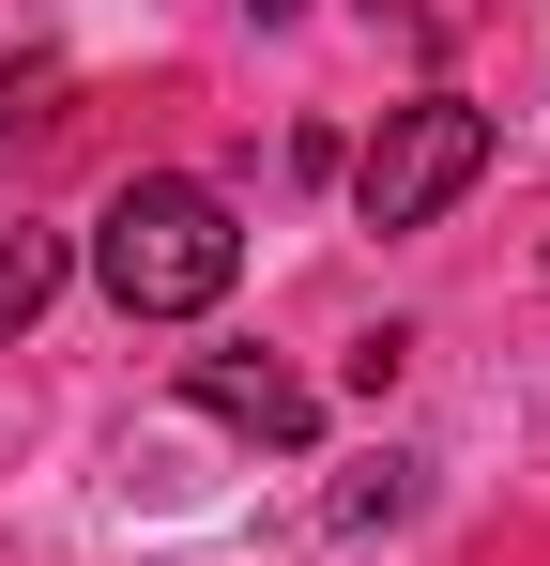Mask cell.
<instances>
[{
    "instance_id": "cell-2",
    "label": "cell",
    "mask_w": 550,
    "mask_h": 566,
    "mask_svg": "<svg viewBox=\"0 0 550 566\" xmlns=\"http://www.w3.org/2000/svg\"><path fill=\"white\" fill-rule=\"evenodd\" d=\"M474 169H489V107L413 93V107H382V138L352 154V214L367 230H429L444 199H474Z\"/></svg>"
},
{
    "instance_id": "cell-3",
    "label": "cell",
    "mask_w": 550,
    "mask_h": 566,
    "mask_svg": "<svg viewBox=\"0 0 550 566\" xmlns=\"http://www.w3.org/2000/svg\"><path fill=\"white\" fill-rule=\"evenodd\" d=\"M183 398H199L214 429L275 444V460H290V444H321V398H306V382L275 368V353H199V368H183Z\"/></svg>"
},
{
    "instance_id": "cell-1",
    "label": "cell",
    "mask_w": 550,
    "mask_h": 566,
    "mask_svg": "<svg viewBox=\"0 0 550 566\" xmlns=\"http://www.w3.org/2000/svg\"><path fill=\"white\" fill-rule=\"evenodd\" d=\"M92 276L123 322H199V306H230L245 276V230H230V199L199 185V169H138V185L92 214Z\"/></svg>"
},
{
    "instance_id": "cell-4",
    "label": "cell",
    "mask_w": 550,
    "mask_h": 566,
    "mask_svg": "<svg viewBox=\"0 0 550 566\" xmlns=\"http://www.w3.org/2000/svg\"><path fill=\"white\" fill-rule=\"evenodd\" d=\"M413 490H429V460H398V444H382V460L337 474V505H321V521H337V536H398V521H413Z\"/></svg>"
},
{
    "instance_id": "cell-6",
    "label": "cell",
    "mask_w": 550,
    "mask_h": 566,
    "mask_svg": "<svg viewBox=\"0 0 550 566\" xmlns=\"http://www.w3.org/2000/svg\"><path fill=\"white\" fill-rule=\"evenodd\" d=\"M261 15H290V0H261Z\"/></svg>"
},
{
    "instance_id": "cell-5",
    "label": "cell",
    "mask_w": 550,
    "mask_h": 566,
    "mask_svg": "<svg viewBox=\"0 0 550 566\" xmlns=\"http://www.w3.org/2000/svg\"><path fill=\"white\" fill-rule=\"evenodd\" d=\"M62 306V230H0V337H31Z\"/></svg>"
}]
</instances>
